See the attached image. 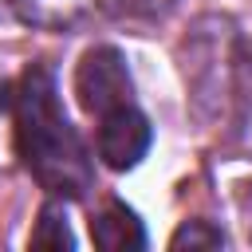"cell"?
Masks as SVG:
<instances>
[{
    "label": "cell",
    "instance_id": "6da1fadb",
    "mask_svg": "<svg viewBox=\"0 0 252 252\" xmlns=\"http://www.w3.org/2000/svg\"><path fill=\"white\" fill-rule=\"evenodd\" d=\"M12 110H16V150L28 173L51 197H67V201L87 197V189L94 185V169L59 102V91L47 67L24 71L12 94Z\"/></svg>",
    "mask_w": 252,
    "mask_h": 252
},
{
    "label": "cell",
    "instance_id": "3957f363",
    "mask_svg": "<svg viewBox=\"0 0 252 252\" xmlns=\"http://www.w3.org/2000/svg\"><path fill=\"white\" fill-rule=\"evenodd\" d=\"M150 142H154L150 118H146L134 102L98 114V158H102L110 169H134V165L146 158Z\"/></svg>",
    "mask_w": 252,
    "mask_h": 252
},
{
    "label": "cell",
    "instance_id": "7a4b0ae2",
    "mask_svg": "<svg viewBox=\"0 0 252 252\" xmlns=\"http://www.w3.org/2000/svg\"><path fill=\"white\" fill-rule=\"evenodd\" d=\"M130 71L118 47H91L75 67V94L87 114H106L130 102Z\"/></svg>",
    "mask_w": 252,
    "mask_h": 252
},
{
    "label": "cell",
    "instance_id": "8992f818",
    "mask_svg": "<svg viewBox=\"0 0 252 252\" xmlns=\"http://www.w3.org/2000/svg\"><path fill=\"white\" fill-rule=\"evenodd\" d=\"M220 244H224V236H220L209 220H189V224H181V228L173 232V240H169L173 252H181V248H220Z\"/></svg>",
    "mask_w": 252,
    "mask_h": 252
},
{
    "label": "cell",
    "instance_id": "277c9868",
    "mask_svg": "<svg viewBox=\"0 0 252 252\" xmlns=\"http://www.w3.org/2000/svg\"><path fill=\"white\" fill-rule=\"evenodd\" d=\"M91 236L102 252H142L146 248V228L134 217V209H126L122 201H110L91 220Z\"/></svg>",
    "mask_w": 252,
    "mask_h": 252
},
{
    "label": "cell",
    "instance_id": "5b68a950",
    "mask_svg": "<svg viewBox=\"0 0 252 252\" xmlns=\"http://www.w3.org/2000/svg\"><path fill=\"white\" fill-rule=\"evenodd\" d=\"M32 248H75V236H71V224L63 217L59 205H43L39 209V220H35V232H32Z\"/></svg>",
    "mask_w": 252,
    "mask_h": 252
}]
</instances>
